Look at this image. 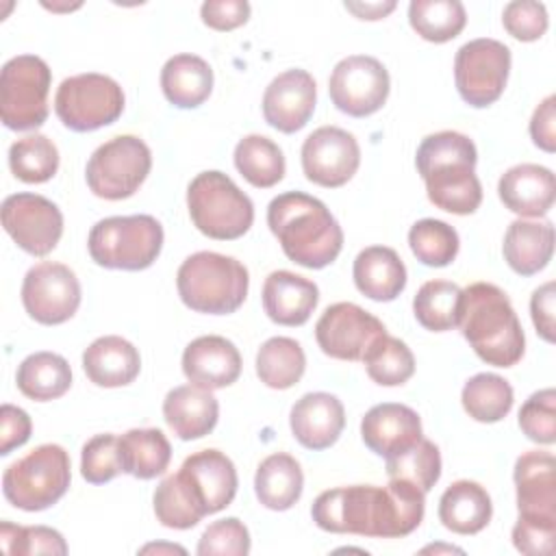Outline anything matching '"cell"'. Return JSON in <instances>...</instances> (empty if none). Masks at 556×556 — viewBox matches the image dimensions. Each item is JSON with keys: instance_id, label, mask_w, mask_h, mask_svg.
I'll return each mask as SVG.
<instances>
[{"instance_id": "obj_19", "label": "cell", "mask_w": 556, "mask_h": 556, "mask_svg": "<svg viewBox=\"0 0 556 556\" xmlns=\"http://www.w3.org/2000/svg\"><path fill=\"white\" fill-rule=\"evenodd\" d=\"M317 87L306 70H287L278 74L263 93L265 122L285 132H298L304 128L315 111Z\"/></svg>"}, {"instance_id": "obj_52", "label": "cell", "mask_w": 556, "mask_h": 556, "mask_svg": "<svg viewBox=\"0 0 556 556\" xmlns=\"http://www.w3.org/2000/svg\"><path fill=\"white\" fill-rule=\"evenodd\" d=\"M33 421L28 413L13 404H2L0 408V454L7 456L15 447L24 445L30 439Z\"/></svg>"}, {"instance_id": "obj_26", "label": "cell", "mask_w": 556, "mask_h": 556, "mask_svg": "<svg viewBox=\"0 0 556 556\" xmlns=\"http://www.w3.org/2000/svg\"><path fill=\"white\" fill-rule=\"evenodd\" d=\"M163 417L178 439H202L217 426L219 402L211 389L198 384H180L165 395Z\"/></svg>"}, {"instance_id": "obj_1", "label": "cell", "mask_w": 556, "mask_h": 556, "mask_svg": "<svg viewBox=\"0 0 556 556\" xmlns=\"http://www.w3.org/2000/svg\"><path fill=\"white\" fill-rule=\"evenodd\" d=\"M426 493L404 480L387 486L352 484L319 493L311 506L317 528L334 534L400 539L419 528Z\"/></svg>"}, {"instance_id": "obj_12", "label": "cell", "mask_w": 556, "mask_h": 556, "mask_svg": "<svg viewBox=\"0 0 556 556\" xmlns=\"http://www.w3.org/2000/svg\"><path fill=\"white\" fill-rule=\"evenodd\" d=\"M508 72L510 50L497 39H471L460 46L454 56L458 96L473 109H484L504 93Z\"/></svg>"}, {"instance_id": "obj_18", "label": "cell", "mask_w": 556, "mask_h": 556, "mask_svg": "<svg viewBox=\"0 0 556 556\" xmlns=\"http://www.w3.org/2000/svg\"><path fill=\"white\" fill-rule=\"evenodd\" d=\"M358 165V141L339 126H319L302 143V172L319 187H343Z\"/></svg>"}, {"instance_id": "obj_32", "label": "cell", "mask_w": 556, "mask_h": 556, "mask_svg": "<svg viewBox=\"0 0 556 556\" xmlns=\"http://www.w3.org/2000/svg\"><path fill=\"white\" fill-rule=\"evenodd\" d=\"M304 473L300 463L285 452L261 460L254 476V493L269 510H289L302 495Z\"/></svg>"}, {"instance_id": "obj_45", "label": "cell", "mask_w": 556, "mask_h": 556, "mask_svg": "<svg viewBox=\"0 0 556 556\" xmlns=\"http://www.w3.org/2000/svg\"><path fill=\"white\" fill-rule=\"evenodd\" d=\"M154 504V515L156 519L165 526V528H174V530H189L193 528L198 521H202L204 517L195 510V506L191 504V500L187 497V493L182 491L176 473L163 478L154 491L152 497Z\"/></svg>"}, {"instance_id": "obj_50", "label": "cell", "mask_w": 556, "mask_h": 556, "mask_svg": "<svg viewBox=\"0 0 556 556\" xmlns=\"http://www.w3.org/2000/svg\"><path fill=\"white\" fill-rule=\"evenodd\" d=\"M556 517L519 515L513 526V545L528 556H549L554 552Z\"/></svg>"}, {"instance_id": "obj_22", "label": "cell", "mask_w": 556, "mask_h": 556, "mask_svg": "<svg viewBox=\"0 0 556 556\" xmlns=\"http://www.w3.org/2000/svg\"><path fill=\"white\" fill-rule=\"evenodd\" d=\"M182 374L191 384L211 391L224 389L237 382L241 374V354L230 339L219 334H204L185 348Z\"/></svg>"}, {"instance_id": "obj_24", "label": "cell", "mask_w": 556, "mask_h": 556, "mask_svg": "<svg viewBox=\"0 0 556 556\" xmlns=\"http://www.w3.org/2000/svg\"><path fill=\"white\" fill-rule=\"evenodd\" d=\"M319 302V289L313 280L278 269L263 282V308L278 326H302Z\"/></svg>"}, {"instance_id": "obj_3", "label": "cell", "mask_w": 556, "mask_h": 556, "mask_svg": "<svg viewBox=\"0 0 556 556\" xmlns=\"http://www.w3.org/2000/svg\"><path fill=\"white\" fill-rule=\"evenodd\" d=\"M267 226L295 265L321 269L343 248V230L328 206L302 191H285L267 206Z\"/></svg>"}, {"instance_id": "obj_55", "label": "cell", "mask_w": 556, "mask_h": 556, "mask_svg": "<svg viewBox=\"0 0 556 556\" xmlns=\"http://www.w3.org/2000/svg\"><path fill=\"white\" fill-rule=\"evenodd\" d=\"M345 9L361 20H382L395 9V2H345Z\"/></svg>"}, {"instance_id": "obj_47", "label": "cell", "mask_w": 556, "mask_h": 556, "mask_svg": "<svg viewBox=\"0 0 556 556\" xmlns=\"http://www.w3.org/2000/svg\"><path fill=\"white\" fill-rule=\"evenodd\" d=\"M115 434H96L83 445L80 473L89 484H104L122 473L119 445Z\"/></svg>"}, {"instance_id": "obj_33", "label": "cell", "mask_w": 556, "mask_h": 556, "mask_svg": "<svg viewBox=\"0 0 556 556\" xmlns=\"http://www.w3.org/2000/svg\"><path fill=\"white\" fill-rule=\"evenodd\" d=\"M122 471L139 480L165 473L172 460V445L159 428H132L117 439Z\"/></svg>"}, {"instance_id": "obj_30", "label": "cell", "mask_w": 556, "mask_h": 556, "mask_svg": "<svg viewBox=\"0 0 556 556\" xmlns=\"http://www.w3.org/2000/svg\"><path fill=\"white\" fill-rule=\"evenodd\" d=\"M491 515V495L473 480L452 482L439 500V519L456 534H478L489 526Z\"/></svg>"}, {"instance_id": "obj_42", "label": "cell", "mask_w": 556, "mask_h": 556, "mask_svg": "<svg viewBox=\"0 0 556 556\" xmlns=\"http://www.w3.org/2000/svg\"><path fill=\"white\" fill-rule=\"evenodd\" d=\"M408 245L419 263L428 267H445L456 258L460 239L450 224L426 217L410 226Z\"/></svg>"}, {"instance_id": "obj_36", "label": "cell", "mask_w": 556, "mask_h": 556, "mask_svg": "<svg viewBox=\"0 0 556 556\" xmlns=\"http://www.w3.org/2000/svg\"><path fill=\"white\" fill-rule=\"evenodd\" d=\"M235 167L258 189H269L285 178V154L265 135H248L235 146Z\"/></svg>"}, {"instance_id": "obj_21", "label": "cell", "mask_w": 556, "mask_h": 556, "mask_svg": "<svg viewBox=\"0 0 556 556\" xmlns=\"http://www.w3.org/2000/svg\"><path fill=\"white\" fill-rule=\"evenodd\" d=\"M289 426L302 447L319 452L339 441L345 428V408L332 393H306L291 406Z\"/></svg>"}, {"instance_id": "obj_37", "label": "cell", "mask_w": 556, "mask_h": 556, "mask_svg": "<svg viewBox=\"0 0 556 556\" xmlns=\"http://www.w3.org/2000/svg\"><path fill=\"white\" fill-rule=\"evenodd\" d=\"M513 387L497 374L471 376L460 393L465 413L480 424H495L504 419L513 408Z\"/></svg>"}, {"instance_id": "obj_49", "label": "cell", "mask_w": 556, "mask_h": 556, "mask_svg": "<svg viewBox=\"0 0 556 556\" xmlns=\"http://www.w3.org/2000/svg\"><path fill=\"white\" fill-rule=\"evenodd\" d=\"M502 24L510 37L519 41H536L547 30V9L541 2L515 0L504 7Z\"/></svg>"}, {"instance_id": "obj_27", "label": "cell", "mask_w": 556, "mask_h": 556, "mask_svg": "<svg viewBox=\"0 0 556 556\" xmlns=\"http://www.w3.org/2000/svg\"><path fill=\"white\" fill-rule=\"evenodd\" d=\"M83 369L98 387H126L139 376L141 356L130 341L117 334H104L83 352Z\"/></svg>"}, {"instance_id": "obj_8", "label": "cell", "mask_w": 556, "mask_h": 556, "mask_svg": "<svg viewBox=\"0 0 556 556\" xmlns=\"http://www.w3.org/2000/svg\"><path fill=\"white\" fill-rule=\"evenodd\" d=\"M70 480L67 452L56 443H43L7 467L2 493L11 506L37 513L56 504L67 493Z\"/></svg>"}, {"instance_id": "obj_51", "label": "cell", "mask_w": 556, "mask_h": 556, "mask_svg": "<svg viewBox=\"0 0 556 556\" xmlns=\"http://www.w3.org/2000/svg\"><path fill=\"white\" fill-rule=\"evenodd\" d=\"M200 15L213 30H232L248 22L250 4L245 0H206L200 7Z\"/></svg>"}, {"instance_id": "obj_54", "label": "cell", "mask_w": 556, "mask_h": 556, "mask_svg": "<svg viewBox=\"0 0 556 556\" xmlns=\"http://www.w3.org/2000/svg\"><path fill=\"white\" fill-rule=\"evenodd\" d=\"M530 137L536 148L545 152L556 150V96H547L532 113Z\"/></svg>"}, {"instance_id": "obj_14", "label": "cell", "mask_w": 556, "mask_h": 556, "mask_svg": "<svg viewBox=\"0 0 556 556\" xmlns=\"http://www.w3.org/2000/svg\"><path fill=\"white\" fill-rule=\"evenodd\" d=\"M22 304L37 324H63L80 306V282L67 265L41 261L24 276Z\"/></svg>"}, {"instance_id": "obj_46", "label": "cell", "mask_w": 556, "mask_h": 556, "mask_svg": "<svg viewBox=\"0 0 556 556\" xmlns=\"http://www.w3.org/2000/svg\"><path fill=\"white\" fill-rule=\"evenodd\" d=\"M521 432L541 445L556 441V391L552 387L532 393L519 408Z\"/></svg>"}, {"instance_id": "obj_7", "label": "cell", "mask_w": 556, "mask_h": 556, "mask_svg": "<svg viewBox=\"0 0 556 556\" xmlns=\"http://www.w3.org/2000/svg\"><path fill=\"white\" fill-rule=\"evenodd\" d=\"M187 208L193 226L217 241L243 237L254 222L252 200L217 169L202 172L189 182Z\"/></svg>"}, {"instance_id": "obj_6", "label": "cell", "mask_w": 556, "mask_h": 556, "mask_svg": "<svg viewBox=\"0 0 556 556\" xmlns=\"http://www.w3.org/2000/svg\"><path fill=\"white\" fill-rule=\"evenodd\" d=\"M161 248L163 226L146 213L104 217L89 230L87 239L93 263L124 271L148 269L159 258Z\"/></svg>"}, {"instance_id": "obj_25", "label": "cell", "mask_w": 556, "mask_h": 556, "mask_svg": "<svg viewBox=\"0 0 556 556\" xmlns=\"http://www.w3.org/2000/svg\"><path fill=\"white\" fill-rule=\"evenodd\" d=\"M519 515L556 517V460L549 452L532 450L517 458L513 471Z\"/></svg>"}, {"instance_id": "obj_16", "label": "cell", "mask_w": 556, "mask_h": 556, "mask_svg": "<svg viewBox=\"0 0 556 556\" xmlns=\"http://www.w3.org/2000/svg\"><path fill=\"white\" fill-rule=\"evenodd\" d=\"M384 324L352 302L328 306L315 324V339L321 352L337 361H363L371 343L384 334Z\"/></svg>"}, {"instance_id": "obj_39", "label": "cell", "mask_w": 556, "mask_h": 556, "mask_svg": "<svg viewBox=\"0 0 556 556\" xmlns=\"http://www.w3.org/2000/svg\"><path fill=\"white\" fill-rule=\"evenodd\" d=\"M408 22L421 39L445 43L460 35L467 13L458 0H413L408 4Z\"/></svg>"}, {"instance_id": "obj_4", "label": "cell", "mask_w": 556, "mask_h": 556, "mask_svg": "<svg viewBox=\"0 0 556 556\" xmlns=\"http://www.w3.org/2000/svg\"><path fill=\"white\" fill-rule=\"evenodd\" d=\"M458 326L480 361L493 367H513L526 350L523 328L508 295L491 282L463 289Z\"/></svg>"}, {"instance_id": "obj_41", "label": "cell", "mask_w": 556, "mask_h": 556, "mask_svg": "<svg viewBox=\"0 0 556 556\" xmlns=\"http://www.w3.org/2000/svg\"><path fill=\"white\" fill-rule=\"evenodd\" d=\"M9 167L22 182H46L59 169V150L46 135H26L11 143Z\"/></svg>"}, {"instance_id": "obj_48", "label": "cell", "mask_w": 556, "mask_h": 556, "mask_svg": "<svg viewBox=\"0 0 556 556\" xmlns=\"http://www.w3.org/2000/svg\"><path fill=\"white\" fill-rule=\"evenodd\" d=\"M195 552L200 556H245L250 552V532L237 517L213 521L202 532Z\"/></svg>"}, {"instance_id": "obj_20", "label": "cell", "mask_w": 556, "mask_h": 556, "mask_svg": "<svg viewBox=\"0 0 556 556\" xmlns=\"http://www.w3.org/2000/svg\"><path fill=\"white\" fill-rule=\"evenodd\" d=\"M361 437L374 454L391 458L406 452L424 437L421 419L406 404H376L361 421Z\"/></svg>"}, {"instance_id": "obj_2", "label": "cell", "mask_w": 556, "mask_h": 556, "mask_svg": "<svg viewBox=\"0 0 556 556\" xmlns=\"http://www.w3.org/2000/svg\"><path fill=\"white\" fill-rule=\"evenodd\" d=\"M476 143L456 130L428 135L415 154L417 172L428 200L447 213L471 215L482 202V185L476 176Z\"/></svg>"}, {"instance_id": "obj_10", "label": "cell", "mask_w": 556, "mask_h": 556, "mask_svg": "<svg viewBox=\"0 0 556 556\" xmlns=\"http://www.w3.org/2000/svg\"><path fill=\"white\" fill-rule=\"evenodd\" d=\"M56 117L74 132L113 124L124 111V91L111 76L87 72L65 78L54 96Z\"/></svg>"}, {"instance_id": "obj_29", "label": "cell", "mask_w": 556, "mask_h": 556, "mask_svg": "<svg viewBox=\"0 0 556 556\" xmlns=\"http://www.w3.org/2000/svg\"><path fill=\"white\" fill-rule=\"evenodd\" d=\"M504 261L519 276L539 274L554 254V226L547 219H515L504 235Z\"/></svg>"}, {"instance_id": "obj_13", "label": "cell", "mask_w": 556, "mask_h": 556, "mask_svg": "<svg viewBox=\"0 0 556 556\" xmlns=\"http://www.w3.org/2000/svg\"><path fill=\"white\" fill-rule=\"evenodd\" d=\"M391 78L387 67L369 54L341 59L328 80L332 104L350 117H367L380 111L389 98Z\"/></svg>"}, {"instance_id": "obj_9", "label": "cell", "mask_w": 556, "mask_h": 556, "mask_svg": "<svg viewBox=\"0 0 556 556\" xmlns=\"http://www.w3.org/2000/svg\"><path fill=\"white\" fill-rule=\"evenodd\" d=\"M52 72L37 54H17L0 72V117L11 130H33L48 119Z\"/></svg>"}, {"instance_id": "obj_11", "label": "cell", "mask_w": 556, "mask_h": 556, "mask_svg": "<svg viewBox=\"0 0 556 556\" xmlns=\"http://www.w3.org/2000/svg\"><path fill=\"white\" fill-rule=\"evenodd\" d=\"M150 167L152 154L146 141L135 135H119L93 150L85 167V178L93 195L124 200L143 185Z\"/></svg>"}, {"instance_id": "obj_44", "label": "cell", "mask_w": 556, "mask_h": 556, "mask_svg": "<svg viewBox=\"0 0 556 556\" xmlns=\"http://www.w3.org/2000/svg\"><path fill=\"white\" fill-rule=\"evenodd\" d=\"M2 549L11 556L33 554H67V543L59 530L48 526H15L11 521L0 523Z\"/></svg>"}, {"instance_id": "obj_23", "label": "cell", "mask_w": 556, "mask_h": 556, "mask_svg": "<svg viewBox=\"0 0 556 556\" xmlns=\"http://www.w3.org/2000/svg\"><path fill=\"white\" fill-rule=\"evenodd\" d=\"M497 193L508 211L521 217H543L554 206L556 178L543 165L521 163L502 174Z\"/></svg>"}, {"instance_id": "obj_43", "label": "cell", "mask_w": 556, "mask_h": 556, "mask_svg": "<svg viewBox=\"0 0 556 556\" xmlns=\"http://www.w3.org/2000/svg\"><path fill=\"white\" fill-rule=\"evenodd\" d=\"M384 463L389 480L410 482L424 493H428L441 478V452L424 437L406 452L384 458Z\"/></svg>"}, {"instance_id": "obj_40", "label": "cell", "mask_w": 556, "mask_h": 556, "mask_svg": "<svg viewBox=\"0 0 556 556\" xmlns=\"http://www.w3.org/2000/svg\"><path fill=\"white\" fill-rule=\"evenodd\" d=\"M367 376L382 387H400L415 374V356L410 348L389 332L380 334L363 356Z\"/></svg>"}, {"instance_id": "obj_35", "label": "cell", "mask_w": 556, "mask_h": 556, "mask_svg": "<svg viewBox=\"0 0 556 556\" xmlns=\"http://www.w3.org/2000/svg\"><path fill=\"white\" fill-rule=\"evenodd\" d=\"M306 369L302 345L291 337H271L256 352V376L269 389H291Z\"/></svg>"}, {"instance_id": "obj_5", "label": "cell", "mask_w": 556, "mask_h": 556, "mask_svg": "<svg viewBox=\"0 0 556 556\" xmlns=\"http://www.w3.org/2000/svg\"><path fill=\"white\" fill-rule=\"evenodd\" d=\"M248 287L245 265L219 252H195L180 263L176 274L182 304L206 315L235 313L245 302Z\"/></svg>"}, {"instance_id": "obj_53", "label": "cell", "mask_w": 556, "mask_h": 556, "mask_svg": "<svg viewBox=\"0 0 556 556\" xmlns=\"http://www.w3.org/2000/svg\"><path fill=\"white\" fill-rule=\"evenodd\" d=\"M554 300H556V287L554 282H545L539 289H534L530 298V315L536 332L541 339L547 343H554V332H556V321H554Z\"/></svg>"}, {"instance_id": "obj_34", "label": "cell", "mask_w": 556, "mask_h": 556, "mask_svg": "<svg viewBox=\"0 0 556 556\" xmlns=\"http://www.w3.org/2000/svg\"><path fill=\"white\" fill-rule=\"evenodd\" d=\"M15 382L22 395L28 400L50 402L70 391L72 369L61 354L35 352L20 363Z\"/></svg>"}, {"instance_id": "obj_17", "label": "cell", "mask_w": 556, "mask_h": 556, "mask_svg": "<svg viewBox=\"0 0 556 556\" xmlns=\"http://www.w3.org/2000/svg\"><path fill=\"white\" fill-rule=\"evenodd\" d=\"M176 478L202 517L224 510L239 486L232 460L219 450H200L187 456Z\"/></svg>"}, {"instance_id": "obj_28", "label": "cell", "mask_w": 556, "mask_h": 556, "mask_svg": "<svg viewBox=\"0 0 556 556\" xmlns=\"http://www.w3.org/2000/svg\"><path fill=\"white\" fill-rule=\"evenodd\" d=\"M356 289L376 302L395 300L406 287V267L400 254L387 245H369L352 265Z\"/></svg>"}, {"instance_id": "obj_38", "label": "cell", "mask_w": 556, "mask_h": 556, "mask_svg": "<svg viewBox=\"0 0 556 556\" xmlns=\"http://www.w3.org/2000/svg\"><path fill=\"white\" fill-rule=\"evenodd\" d=\"M463 289L450 280H428L413 300L415 319L432 332H445L458 326Z\"/></svg>"}, {"instance_id": "obj_56", "label": "cell", "mask_w": 556, "mask_h": 556, "mask_svg": "<svg viewBox=\"0 0 556 556\" xmlns=\"http://www.w3.org/2000/svg\"><path fill=\"white\" fill-rule=\"evenodd\" d=\"M141 552H180V554H185V549L180 545H146Z\"/></svg>"}, {"instance_id": "obj_15", "label": "cell", "mask_w": 556, "mask_h": 556, "mask_svg": "<svg viewBox=\"0 0 556 556\" xmlns=\"http://www.w3.org/2000/svg\"><path fill=\"white\" fill-rule=\"evenodd\" d=\"M2 226L17 248L33 256H46L63 235V213L39 193H13L2 202Z\"/></svg>"}, {"instance_id": "obj_31", "label": "cell", "mask_w": 556, "mask_h": 556, "mask_svg": "<svg viewBox=\"0 0 556 556\" xmlns=\"http://www.w3.org/2000/svg\"><path fill=\"white\" fill-rule=\"evenodd\" d=\"M161 89L174 106L195 109L213 91V70L198 54H174L161 70Z\"/></svg>"}]
</instances>
